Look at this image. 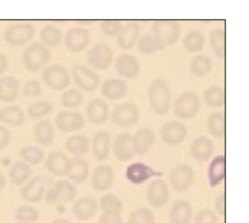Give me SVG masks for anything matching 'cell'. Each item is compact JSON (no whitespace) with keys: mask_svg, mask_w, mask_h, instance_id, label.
Returning <instances> with one entry per match:
<instances>
[{"mask_svg":"<svg viewBox=\"0 0 249 223\" xmlns=\"http://www.w3.org/2000/svg\"><path fill=\"white\" fill-rule=\"evenodd\" d=\"M149 105L151 110L158 115H165L171 105V92L167 83L156 79L151 83L148 91Z\"/></svg>","mask_w":249,"mask_h":223,"instance_id":"6da1fadb","label":"cell"},{"mask_svg":"<svg viewBox=\"0 0 249 223\" xmlns=\"http://www.w3.org/2000/svg\"><path fill=\"white\" fill-rule=\"evenodd\" d=\"M51 58V53L47 47L38 42H33L24 50L22 63L27 69L36 71L41 69Z\"/></svg>","mask_w":249,"mask_h":223,"instance_id":"7a4b0ae2","label":"cell"},{"mask_svg":"<svg viewBox=\"0 0 249 223\" xmlns=\"http://www.w3.org/2000/svg\"><path fill=\"white\" fill-rule=\"evenodd\" d=\"M76 193V187L71 182L58 180L45 193V203L51 206L67 204L74 200Z\"/></svg>","mask_w":249,"mask_h":223,"instance_id":"3957f363","label":"cell"},{"mask_svg":"<svg viewBox=\"0 0 249 223\" xmlns=\"http://www.w3.org/2000/svg\"><path fill=\"white\" fill-rule=\"evenodd\" d=\"M201 107L199 97L192 91H186L180 94L174 104L176 116L183 120H190L197 115Z\"/></svg>","mask_w":249,"mask_h":223,"instance_id":"277c9868","label":"cell"},{"mask_svg":"<svg viewBox=\"0 0 249 223\" xmlns=\"http://www.w3.org/2000/svg\"><path fill=\"white\" fill-rule=\"evenodd\" d=\"M42 77L47 87L53 90H63L71 84V77L68 70L60 65L47 67L44 70Z\"/></svg>","mask_w":249,"mask_h":223,"instance_id":"5b68a950","label":"cell"},{"mask_svg":"<svg viewBox=\"0 0 249 223\" xmlns=\"http://www.w3.org/2000/svg\"><path fill=\"white\" fill-rule=\"evenodd\" d=\"M36 29L27 23L11 25L4 33L5 41L12 47H21L31 41L35 36Z\"/></svg>","mask_w":249,"mask_h":223,"instance_id":"8992f818","label":"cell"},{"mask_svg":"<svg viewBox=\"0 0 249 223\" xmlns=\"http://www.w3.org/2000/svg\"><path fill=\"white\" fill-rule=\"evenodd\" d=\"M113 59V50L107 44H97L89 49L86 53L88 63L98 70L108 69Z\"/></svg>","mask_w":249,"mask_h":223,"instance_id":"52a82bcc","label":"cell"},{"mask_svg":"<svg viewBox=\"0 0 249 223\" xmlns=\"http://www.w3.org/2000/svg\"><path fill=\"white\" fill-rule=\"evenodd\" d=\"M154 35L165 46L174 45L180 35V27L173 20H157L153 24Z\"/></svg>","mask_w":249,"mask_h":223,"instance_id":"ba28073f","label":"cell"},{"mask_svg":"<svg viewBox=\"0 0 249 223\" xmlns=\"http://www.w3.org/2000/svg\"><path fill=\"white\" fill-rule=\"evenodd\" d=\"M141 117L139 109L131 103H124L117 105L112 112V120L115 125L123 128L136 124Z\"/></svg>","mask_w":249,"mask_h":223,"instance_id":"9c48e42d","label":"cell"},{"mask_svg":"<svg viewBox=\"0 0 249 223\" xmlns=\"http://www.w3.org/2000/svg\"><path fill=\"white\" fill-rule=\"evenodd\" d=\"M71 74L76 86L85 92H94L98 87L99 76L88 67L74 65Z\"/></svg>","mask_w":249,"mask_h":223,"instance_id":"30bf717a","label":"cell"},{"mask_svg":"<svg viewBox=\"0 0 249 223\" xmlns=\"http://www.w3.org/2000/svg\"><path fill=\"white\" fill-rule=\"evenodd\" d=\"M90 42V34L84 28H71L67 32L64 45L71 53H80L86 50Z\"/></svg>","mask_w":249,"mask_h":223,"instance_id":"8fae6325","label":"cell"},{"mask_svg":"<svg viewBox=\"0 0 249 223\" xmlns=\"http://www.w3.org/2000/svg\"><path fill=\"white\" fill-rule=\"evenodd\" d=\"M195 179L193 169L186 164L174 167L170 174V183L175 191L183 192L192 186Z\"/></svg>","mask_w":249,"mask_h":223,"instance_id":"7c38bea8","label":"cell"},{"mask_svg":"<svg viewBox=\"0 0 249 223\" xmlns=\"http://www.w3.org/2000/svg\"><path fill=\"white\" fill-rule=\"evenodd\" d=\"M55 125L63 133L78 131L84 126V117L79 112L61 111L55 118Z\"/></svg>","mask_w":249,"mask_h":223,"instance_id":"4fadbf2b","label":"cell"},{"mask_svg":"<svg viewBox=\"0 0 249 223\" xmlns=\"http://www.w3.org/2000/svg\"><path fill=\"white\" fill-rule=\"evenodd\" d=\"M160 134L161 139L165 144L176 146L185 140L188 135V130L180 122L169 121L161 128Z\"/></svg>","mask_w":249,"mask_h":223,"instance_id":"5bb4252c","label":"cell"},{"mask_svg":"<svg viewBox=\"0 0 249 223\" xmlns=\"http://www.w3.org/2000/svg\"><path fill=\"white\" fill-rule=\"evenodd\" d=\"M113 153L115 159L120 162L131 160L136 154L133 146V136L128 133L118 135L114 141Z\"/></svg>","mask_w":249,"mask_h":223,"instance_id":"9a60e30c","label":"cell"},{"mask_svg":"<svg viewBox=\"0 0 249 223\" xmlns=\"http://www.w3.org/2000/svg\"><path fill=\"white\" fill-rule=\"evenodd\" d=\"M170 193L165 181L156 179L151 182L146 192V198L149 204L156 208H160L167 204Z\"/></svg>","mask_w":249,"mask_h":223,"instance_id":"2e32d148","label":"cell"},{"mask_svg":"<svg viewBox=\"0 0 249 223\" xmlns=\"http://www.w3.org/2000/svg\"><path fill=\"white\" fill-rule=\"evenodd\" d=\"M71 159L61 151H53L49 154L45 161V167L52 175L66 176L69 170Z\"/></svg>","mask_w":249,"mask_h":223,"instance_id":"e0dca14e","label":"cell"},{"mask_svg":"<svg viewBox=\"0 0 249 223\" xmlns=\"http://www.w3.org/2000/svg\"><path fill=\"white\" fill-rule=\"evenodd\" d=\"M114 180L115 173L113 168L108 165H102L94 169L91 184L96 191H105L111 188Z\"/></svg>","mask_w":249,"mask_h":223,"instance_id":"ac0fdd59","label":"cell"},{"mask_svg":"<svg viewBox=\"0 0 249 223\" xmlns=\"http://www.w3.org/2000/svg\"><path fill=\"white\" fill-rule=\"evenodd\" d=\"M115 69L120 76L125 79H132L140 74L141 65L133 55L122 53L117 58Z\"/></svg>","mask_w":249,"mask_h":223,"instance_id":"d6986e66","label":"cell"},{"mask_svg":"<svg viewBox=\"0 0 249 223\" xmlns=\"http://www.w3.org/2000/svg\"><path fill=\"white\" fill-rule=\"evenodd\" d=\"M72 213L76 219L86 221L93 218L98 210V203L92 197H84L72 205Z\"/></svg>","mask_w":249,"mask_h":223,"instance_id":"ffe728a7","label":"cell"},{"mask_svg":"<svg viewBox=\"0 0 249 223\" xmlns=\"http://www.w3.org/2000/svg\"><path fill=\"white\" fill-rule=\"evenodd\" d=\"M160 174V172H156L152 168L143 163H134L127 168L126 177L127 180L131 183L141 185L151 177Z\"/></svg>","mask_w":249,"mask_h":223,"instance_id":"44dd1931","label":"cell"},{"mask_svg":"<svg viewBox=\"0 0 249 223\" xmlns=\"http://www.w3.org/2000/svg\"><path fill=\"white\" fill-rule=\"evenodd\" d=\"M156 135L154 130L149 127H142L137 130L133 136V146L136 154L144 155L155 142Z\"/></svg>","mask_w":249,"mask_h":223,"instance_id":"7402d4cb","label":"cell"},{"mask_svg":"<svg viewBox=\"0 0 249 223\" xmlns=\"http://www.w3.org/2000/svg\"><path fill=\"white\" fill-rule=\"evenodd\" d=\"M214 146L213 141L206 137H198L194 140L190 147V152L195 160L205 162L209 160L214 152Z\"/></svg>","mask_w":249,"mask_h":223,"instance_id":"603a6c76","label":"cell"},{"mask_svg":"<svg viewBox=\"0 0 249 223\" xmlns=\"http://www.w3.org/2000/svg\"><path fill=\"white\" fill-rule=\"evenodd\" d=\"M86 115L91 123L102 125L108 120V105L102 99H94L89 101L86 109Z\"/></svg>","mask_w":249,"mask_h":223,"instance_id":"cb8c5ba5","label":"cell"},{"mask_svg":"<svg viewBox=\"0 0 249 223\" xmlns=\"http://www.w3.org/2000/svg\"><path fill=\"white\" fill-rule=\"evenodd\" d=\"M21 197L24 201L29 203H37L41 201L45 195V187L41 177L36 176L24 185L20 192Z\"/></svg>","mask_w":249,"mask_h":223,"instance_id":"d4e9b609","label":"cell"},{"mask_svg":"<svg viewBox=\"0 0 249 223\" xmlns=\"http://www.w3.org/2000/svg\"><path fill=\"white\" fill-rule=\"evenodd\" d=\"M92 154L98 160L108 158L110 151V137L108 133L99 130L94 133L92 142Z\"/></svg>","mask_w":249,"mask_h":223,"instance_id":"484cf974","label":"cell"},{"mask_svg":"<svg viewBox=\"0 0 249 223\" xmlns=\"http://www.w3.org/2000/svg\"><path fill=\"white\" fill-rule=\"evenodd\" d=\"M141 34V27L136 23H129L124 26L117 38V44L124 50H131L136 45Z\"/></svg>","mask_w":249,"mask_h":223,"instance_id":"4316f807","label":"cell"},{"mask_svg":"<svg viewBox=\"0 0 249 223\" xmlns=\"http://www.w3.org/2000/svg\"><path fill=\"white\" fill-rule=\"evenodd\" d=\"M89 167L87 161L80 157H76L71 159L67 176L74 183L81 185L89 178Z\"/></svg>","mask_w":249,"mask_h":223,"instance_id":"83f0119b","label":"cell"},{"mask_svg":"<svg viewBox=\"0 0 249 223\" xmlns=\"http://www.w3.org/2000/svg\"><path fill=\"white\" fill-rule=\"evenodd\" d=\"M19 95V81L14 76L0 78V101L12 103Z\"/></svg>","mask_w":249,"mask_h":223,"instance_id":"f1b7e54d","label":"cell"},{"mask_svg":"<svg viewBox=\"0 0 249 223\" xmlns=\"http://www.w3.org/2000/svg\"><path fill=\"white\" fill-rule=\"evenodd\" d=\"M128 87L123 80L109 79L106 80L102 86V93L110 100H118L126 95Z\"/></svg>","mask_w":249,"mask_h":223,"instance_id":"f546056e","label":"cell"},{"mask_svg":"<svg viewBox=\"0 0 249 223\" xmlns=\"http://www.w3.org/2000/svg\"><path fill=\"white\" fill-rule=\"evenodd\" d=\"M0 121L12 127L22 126L26 122L23 110L17 105H11L0 109Z\"/></svg>","mask_w":249,"mask_h":223,"instance_id":"4dcf8cb0","label":"cell"},{"mask_svg":"<svg viewBox=\"0 0 249 223\" xmlns=\"http://www.w3.org/2000/svg\"><path fill=\"white\" fill-rule=\"evenodd\" d=\"M193 210L188 201L180 200L174 203L169 213L172 223H190L193 218Z\"/></svg>","mask_w":249,"mask_h":223,"instance_id":"1f68e13d","label":"cell"},{"mask_svg":"<svg viewBox=\"0 0 249 223\" xmlns=\"http://www.w3.org/2000/svg\"><path fill=\"white\" fill-rule=\"evenodd\" d=\"M226 175V159L224 155L216 156L208 168V176L212 187L219 185L224 180Z\"/></svg>","mask_w":249,"mask_h":223,"instance_id":"d6a6232c","label":"cell"},{"mask_svg":"<svg viewBox=\"0 0 249 223\" xmlns=\"http://www.w3.org/2000/svg\"><path fill=\"white\" fill-rule=\"evenodd\" d=\"M32 175V169L27 163L18 162L11 167L9 172L10 181L15 186L20 187L28 181Z\"/></svg>","mask_w":249,"mask_h":223,"instance_id":"836d02e7","label":"cell"},{"mask_svg":"<svg viewBox=\"0 0 249 223\" xmlns=\"http://www.w3.org/2000/svg\"><path fill=\"white\" fill-rule=\"evenodd\" d=\"M53 127L48 120H42L35 125L34 136L36 141L42 146H47L53 142Z\"/></svg>","mask_w":249,"mask_h":223,"instance_id":"e575fe53","label":"cell"},{"mask_svg":"<svg viewBox=\"0 0 249 223\" xmlns=\"http://www.w3.org/2000/svg\"><path fill=\"white\" fill-rule=\"evenodd\" d=\"M90 141L88 137L76 135L70 137L66 141V149L70 154L74 155H84L89 153Z\"/></svg>","mask_w":249,"mask_h":223,"instance_id":"d590c367","label":"cell"},{"mask_svg":"<svg viewBox=\"0 0 249 223\" xmlns=\"http://www.w3.org/2000/svg\"><path fill=\"white\" fill-rule=\"evenodd\" d=\"M213 69V61L206 55H198L192 60L190 70L196 77H203L211 72Z\"/></svg>","mask_w":249,"mask_h":223,"instance_id":"8d00e7d4","label":"cell"},{"mask_svg":"<svg viewBox=\"0 0 249 223\" xmlns=\"http://www.w3.org/2000/svg\"><path fill=\"white\" fill-rule=\"evenodd\" d=\"M204 35L198 31L188 32L183 38L184 49L189 53H195L201 51L204 47Z\"/></svg>","mask_w":249,"mask_h":223,"instance_id":"74e56055","label":"cell"},{"mask_svg":"<svg viewBox=\"0 0 249 223\" xmlns=\"http://www.w3.org/2000/svg\"><path fill=\"white\" fill-rule=\"evenodd\" d=\"M208 129L214 137H224L225 135V116L221 112H214L208 119Z\"/></svg>","mask_w":249,"mask_h":223,"instance_id":"f35d334b","label":"cell"},{"mask_svg":"<svg viewBox=\"0 0 249 223\" xmlns=\"http://www.w3.org/2000/svg\"><path fill=\"white\" fill-rule=\"evenodd\" d=\"M138 50L144 54H153L165 49V45L153 35H144L138 42Z\"/></svg>","mask_w":249,"mask_h":223,"instance_id":"ab89813d","label":"cell"},{"mask_svg":"<svg viewBox=\"0 0 249 223\" xmlns=\"http://www.w3.org/2000/svg\"><path fill=\"white\" fill-rule=\"evenodd\" d=\"M203 99L208 106L221 107L225 103V92L224 89L219 86H211L205 91Z\"/></svg>","mask_w":249,"mask_h":223,"instance_id":"60d3db41","label":"cell"},{"mask_svg":"<svg viewBox=\"0 0 249 223\" xmlns=\"http://www.w3.org/2000/svg\"><path fill=\"white\" fill-rule=\"evenodd\" d=\"M210 44L216 57H225V32L221 29H214L210 34Z\"/></svg>","mask_w":249,"mask_h":223,"instance_id":"b9f144b4","label":"cell"},{"mask_svg":"<svg viewBox=\"0 0 249 223\" xmlns=\"http://www.w3.org/2000/svg\"><path fill=\"white\" fill-rule=\"evenodd\" d=\"M19 156L27 164L38 165L43 160L45 154L37 146H25L19 150Z\"/></svg>","mask_w":249,"mask_h":223,"instance_id":"7bdbcfd3","label":"cell"},{"mask_svg":"<svg viewBox=\"0 0 249 223\" xmlns=\"http://www.w3.org/2000/svg\"><path fill=\"white\" fill-rule=\"evenodd\" d=\"M40 39L47 46L55 47L61 43L62 32L61 29L52 25H47L41 29Z\"/></svg>","mask_w":249,"mask_h":223,"instance_id":"ee69618b","label":"cell"},{"mask_svg":"<svg viewBox=\"0 0 249 223\" xmlns=\"http://www.w3.org/2000/svg\"><path fill=\"white\" fill-rule=\"evenodd\" d=\"M99 205L103 212L121 214L124 209L123 202L113 193H107L102 195L99 201Z\"/></svg>","mask_w":249,"mask_h":223,"instance_id":"f6af8a7d","label":"cell"},{"mask_svg":"<svg viewBox=\"0 0 249 223\" xmlns=\"http://www.w3.org/2000/svg\"><path fill=\"white\" fill-rule=\"evenodd\" d=\"M15 218L19 223L36 222L40 218V213L36 208L32 205H22L16 209Z\"/></svg>","mask_w":249,"mask_h":223,"instance_id":"bcb514c9","label":"cell"},{"mask_svg":"<svg viewBox=\"0 0 249 223\" xmlns=\"http://www.w3.org/2000/svg\"><path fill=\"white\" fill-rule=\"evenodd\" d=\"M84 100V96L80 91L76 89H70L65 91L61 97L62 106L68 108H75L80 106Z\"/></svg>","mask_w":249,"mask_h":223,"instance_id":"7dc6e473","label":"cell"},{"mask_svg":"<svg viewBox=\"0 0 249 223\" xmlns=\"http://www.w3.org/2000/svg\"><path fill=\"white\" fill-rule=\"evenodd\" d=\"M52 110V105L50 102L40 101L29 105L27 115L31 120H36L47 116Z\"/></svg>","mask_w":249,"mask_h":223,"instance_id":"c3c4849f","label":"cell"},{"mask_svg":"<svg viewBox=\"0 0 249 223\" xmlns=\"http://www.w3.org/2000/svg\"><path fill=\"white\" fill-rule=\"evenodd\" d=\"M155 216L150 209L145 207L138 208L130 214L128 223H154Z\"/></svg>","mask_w":249,"mask_h":223,"instance_id":"681fc988","label":"cell"},{"mask_svg":"<svg viewBox=\"0 0 249 223\" xmlns=\"http://www.w3.org/2000/svg\"><path fill=\"white\" fill-rule=\"evenodd\" d=\"M123 24L120 21L115 19L104 20L100 24V29L104 35L108 37L118 36L119 33L123 28Z\"/></svg>","mask_w":249,"mask_h":223,"instance_id":"f907efd6","label":"cell"},{"mask_svg":"<svg viewBox=\"0 0 249 223\" xmlns=\"http://www.w3.org/2000/svg\"><path fill=\"white\" fill-rule=\"evenodd\" d=\"M42 92L41 85L36 80H29L24 85L22 94L25 97H36Z\"/></svg>","mask_w":249,"mask_h":223,"instance_id":"816d5d0a","label":"cell"},{"mask_svg":"<svg viewBox=\"0 0 249 223\" xmlns=\"http://www.w3.org/2000/svg\"><path fill=\"white\" fill-rule=\"evenodd\" d=\"M195 223H218V218L211 210L204 209L196 215Z\"/></svg>","mask_w":249,"mask_h":223,"instance_id":"f5cc1de1","label":"cell"},{"mask_svg":"<svg viewBox=\"0 0 249 223\" xmlns=\"http://www.w3.org/2000/svg\"><path fill=\"white\" fill-rule=\"evenodd\" d=\"M99 223H124L121 214L115 212H103L99 220Z\"/></svg>","mask_w":249,"mask_h":223,"instance_id":"db71d44e","label":"cell"},{"mask_svg":"<svg viewBox=\"0 0 249 223\" xmlns=\"http://www.w3.org/2000/svg\"><path fill=\"white\" fill-rule=\"evenodd\" d=\"M11 140V134L6 127L0 125V150L7 147Z\"/></svg>","mask_w":249,"mask_h":223,"instance_id":"11a10c76","label":"cell"},{"mask_svg":"<svg viewBox=\"0 0 249 223\" xmlns=\"http://www.w3.org/2000/svg\"><path fill=\"white\" fill-rule=\"evenodd\" d=\"M214 207L216 212L221 216H224L226 214V199L225 195L221 194L216 198Z\"/></svg>","mask_w":249,"mask_h":223,"instance_id":"9f6ffc18","label":"cell"},{"mask_svg":"<svg viewBox=\"0 0 249 223\" xmlns=\"http://www.w3.org/2000/svg\"><path fill=\"white\" fill-rule=\"evenodd\" d=\"M9 66L7 57L0 52V75L4 74Z\"/></svg>","mask_w":249,"mask_h":223,"instance_id":"6f0895ef","label":"cell"},{"mask_svg":"<svg viewBox=\"0 0 249 223\" xmlns=\"http://www.w3.org/2000/svg\"><path fill=\"white\" fill-rule=\"evenodd\" d=\"M6 179L3 174L0 173V193L4 189L5 186H6Z\"/></svg>","mask_w":249,"mask_h":223,"instance_id":"680465c9","label":"cell"},{"mask_svg":"<svg viewBox=\"0 0 249 223\" xmlns=\"http://www.w3.org/2000/svg\"><path fill=\"white\" fill-rule=\"evenodd\" d=\"M52 223H71V221L65 219H58L52 221Z\"/></svg>","mask_w":249,"mask_h":223,"instance_id":"91938a15","label":"cell"}]
</instances>
